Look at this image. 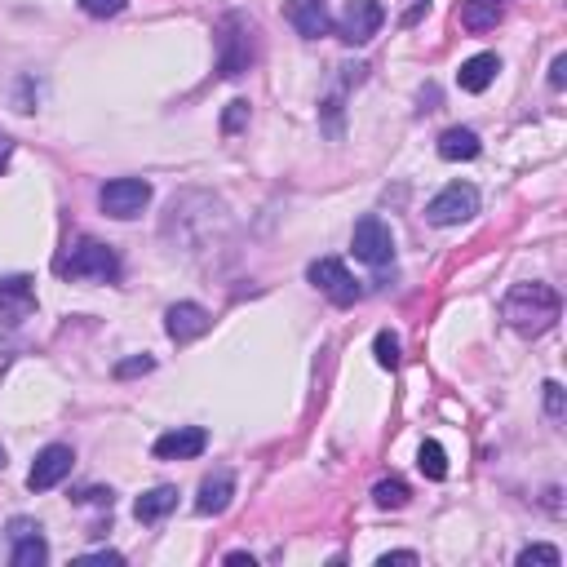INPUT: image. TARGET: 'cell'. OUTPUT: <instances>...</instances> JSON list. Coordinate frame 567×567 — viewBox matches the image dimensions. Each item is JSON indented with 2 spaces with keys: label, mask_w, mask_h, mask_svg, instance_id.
Here are the masks:
<instances>
[{
  "label": "cell",
  "mask_w": 567,
  "mask_h": 567,
  "mask_svg": "<svg viewBox=\"0 0 567 567\" xmlns=\"http://www.w3.org/2000/svg\"><path fill=\"white\" fill-rule=\"evenodd\" d=\"M399 563H417V554L412 550H390V554H381L377 567H399Z\"/></svg>",
  "instance_id": "1f68e13d"
},
{
  "label": "cell",
  "mask_w": 567,
  "mask_h": 567,
  "mask_svg": "<svg viewBox=\"0 0 567 567\" xmlns=\"http://www.w3.org/2000/svg\"><path fill=\"white\" fill-rule=\"evenodd\" d=\"M479 151H483V142H479V133H474V129H448V133L439 138V156L452 160V164L474 160Z\"/></svg>",
  "instance_id": "2e32d148"
},
{
  "label": "cell",
  "mask_w": 567,
  "mask_h": 567,
  "mask_svg": "<svg viewBox=\"0 0 567 567\" xmlns=\"http://www.w3.org/2000/svg\"><path fill=\"white\" fill-rule=\"evenodd\" d=\"M71 466H76V452L67 448V443H49V448L36 452L32 470H27V488L32 492H49L58 488V483L71 474Z\"/></svg>",
  "instance_id": "9c48e42d"
},
{
  "label": "cell",
  "mask_w": 567,
  "mask_h": 567,
  "mask_svg": "<svg viewBox=\"0 0 567 567\" xmlns=\"http://www.w3.org/2000/svg\"><path fill=\"white\" fill-rule=\"evenodd\" d=\"M257 58V27L249 14H222L218 23V76L235 80L253 67Z\"/></svg>",
  "instance_id": "3957f363"
},
{
  "label": "cell",
  "mask_w": 567,
  "mask_h": 567,
  "mask_svg": "<svg viewBox=\"0 0 567 567\" xmlns=\"http://www.w3.org/2000/svg\"><path fill=\"white\" fill-rule=\"evenodd\" d=\"M209 324H213V319H209V311H204L200 302H178V306H169V315H164V333H169L178 346L204 337V333H209Z\"/></svg>",
  "instance_id": "7c38bea8"
},
{
  "label": "cell",
  "mask_w": 567,
  "mask_h": 567,
  "mask_svg": "<svg viewBox=\"0 0 567 567\" xmlns=\"http://www.w3.org/2000/svg\"><path fill=\"white\" fill-rule=\"evenodd\" d=\"M27 532H40V523L36 519H14V523H9V536H14V541H18V536H27Z\"/></svg>",
  "instance_id": "e575fe53"
},
{
  "label": "cell",
  "mask_w": 567,
  "mask_h": 567,
  "mask_svg": "<svg viewBox=\"0 0 567 567\" xmlns=\"http://www.w3.org/2000/svg\"><path fill=\"white\" fill-rule=\"evenodd\" d=\"M408 497H412V492H408L404 479H381L377 488H373V501L381 505V510H404Z\"/></svg>",
  "instance_id": "7402d4cb"
},
{
  "label": "cell",
  "mask_w": 567,
  "mask_h": 567,
  "mask_svg": "<svg viewBox=\"0 0 567 567\" xmlns=\"http://www.w3.org/2000/svg\"><path fill=\"white\" fill-rule=\"evenodd\" d=\"M32 306H36L32 288H27V293H0V319H5V324H23V319L32 315Z\"/></svg>",
  "instance_id": "44dd1931"
},
{
  "label": "cell",
  "mask_w": 567,
  "mask_h": 567,
  "mask_svg": "<svg viewBox=\"0 0 567 567\" xmlns=\"http://www.w3.org/2000/svg\"><path fill=\"white\" fill-rule=\"evenodd\" d=\"M9 156H14V142H9L5 133H0V169H5V164H9Z\"/></svg>",
  "instance_id": "8d00e7d4"
},
{
  "label": "cell",
  "mask_w": 567,
  "mask_h": 567,
  "mask_svg": "<svg viewBox=\"0 0 567 567\" xmlns=\"http://www.w3.org/2000/svg\"><path fill=\"white\" fill-rule=\"evenodd\" d=\"M235 497V474L231 470H218L200 483V497H195V510L200 514H226V505Z\"/></svg>",
  "instance_id": "5bb4252c"
},
{
  "label": "cell",
  "mask_w": 567,
  "mask_h": 567,
  "mask_svg": "<svg viewBox=\"0 0 567 567\" xmlns=\"http://www.w3.org/2000/svg\"><path fill=\"white\" fill-rule=\"evenodd\" d=\"M76 501L80 505H107V510H111V501H116V497H111V488H89V492H80Z\"/></svg>",
  "instance_id": "f546056e"
},
{
  "label": "cell",
  "mask_w": 567,
  "mask_h": 567,
  "mask_svg": "<svg viewBox=\"0 0 567 567\" xmlns=\"http://www.w3.org/2000/svg\"><path fill=\"white\" fill-rule=\"evenodd\" d=\"M426 9H430V0H408V9H404V14H399V27H417Z\"/></svg>",
  "instance_id": "f1b7e54d"
},
{
  "label": "cell",
  "mask_w": 567,
  "mask_h": 567,
  "mask_svg": "<svg viewBox=\"0 0 567 567\" xmlns=\"http://www.w3.org/2000/svg\"><path fill=\"white\" fill-rule=\"evenodd\" d=\"M173 505H178V488H151L138 497L133 514H138V523H160L164 514H173Z\"/></svg>",
  "instance_id": "e0dca14e"
},
{
  "label": "cell",
  "mask_w": 567,
  "mask_h": 567,
  "mask_svg": "<svg viewBox=\"0 0 567 567\" xmlns=\"http://www.w3.org/2000/svg\"><path fill=\"white\" fill-rule=\"evenodd\" d=\"M501 315H505V324H510L514 333L541 337V333H550V328L559 324L563 302H559V293H554L550 284H536L532 280V284H514L510 293H505Z\"/></svg>",
  "instance_id": "7a4b0ae2"
},
{
  "label": "cell",
  "mask_w": 567,
  "mask_h": 567,
  "mask_svg": "<svg viewBox=\"0 0 567 567\" xmlns=\"http://www.w3.org/2000/svg\"><path fill=\"white\" fill-rule=\"evenodd\" d=\"M474 213H479V191H474L470 182H452V187H443L435 200L426 204L430 226H461V222H470Z\"/></svg>",
  "instance_id": "8992f818"
},
{
  "label": "cell",
  "mask_w": 567,
  "mask_h": 567,
  "mask_svg": "<svg viewBox=\"0 0 567 567\" xmlns=\"http://www.w3.org/2000/svg\"><path fill=\"white\" fill-rule=\"evenodd\" d=\"M49 563V545L40 532H27L14 541V567H45Z\"/></svg>",
  "instance_id": "d6986e66"
},
{
  "label": "cell",
  "mask_w": 567,
  "mask_h": 567,
  "mask_svg": "<svg viewBox=\"0 0 567 567\" xmlns=\"http://www.w3.org/2000/svg\"><path fill=\"white\" fill-rule=\"evenodd\" d=\"M497 71H501V58H497V54H474V58H466V63H461L457 85L466 89V94H483V89L497 80Z\"/></svg>",
  "instance_id": "9a60e30c"
},
{
  "label": "cell",
  "mask_w": 567,
  "mask_h": 567,
  "mask_svg": "<svg viewBox=\"0 0 567 567\" xmlns=\"http://www.w3.org/2000/svg\"><path fill=\"white\" fill-rule=\"evenodd\" d=\"M27 288H32L27 275H5V280H0V293H27Z\"/></svg>",
  "instance_id": "836d02e7"
},
{
  "label": "cell",
  "mask_w": 567,
  "mask_h": 567,
  "mask_svg": "<svg viewBox=\"0 0 567 567\" xmlns=\"http://www.w3.org/2000/svg\"><path fill=\"white\" fill-rule=\"evenodd\" d=\"M195 209L200 213H191V191H182V195H173L169 218H164V235L178 240L187 253H200L213 235L226 231V204L218 200V195L200 191V204H195Z\"/></svg>",
  "instance_id": "6da1fadb"
},
{
  "label": "cell",
  "mask_w": 567,
  "mask_h": 567,
  "mask_svg": "<svg viewBox=\"0 0 567 567\" xmlns=\"http://www.w3.org/2000/svg\"><path fill=\"white\" fill-rule=\"evenodd\" d=\"M0 470H5V448H0Z\"/></svg>",
  "instance_id": "74e56055"
},
{
  "label": "cell",
  "mask_w": 567,
  "mask_h": 567,
  "mask_svg": "<svg viewBox=\"0 0 567 567\" xmlns=\"http://www.w3.org/2000/svg\"><path fill=\"white\" fill-rule=\"evenodd\" d=\"M350 249L364 266H390L395 262V235H390V226L377 218V213H368V218L355 222V231H350Z\"/></svg>",
  "instance_id": "5b68a950"
},
{
  "label": "cell",
  "mask_w": 567,
  "mask_h": 567,
  "mask_svg": "<svg viewBox=\"0 0 567 567\" xmlns=\"http://www.w3.org/2000/svg\"><path fill=\"white\" fill-rule=\"evenodd\" d=\"M373 355H377V364H381V368H399V337L390 333V328H381V333H377Z\"/></svg>",
  "instance_id": "cb8c5ba5"
},
{
  "label": "cell",
  "mask_w": 567,
  "mask_h": 567,
  "mask_svg": "<svg viewBox=\"0 0 567 567\" xmlns=\"http://www.w3.org/2000/svg\"><path fill=\"white\" fill-rule=\"evenodd\" d=\"M244 125H249V102L244 98H235V102H226V111H222V133L226 138H235Z\"/></svg>",
  "instance_id": "d4e9b609"
},
{
  "label": "cell",
  "mask_w": 567,
  "mask_h": 567,
  "mask_svg": "<svg viewBox=\"0 0 567 567\" xmlns=\"http://www.w3.org/2000/svg\"><path fill=\"white\" fill-rule=\"evenodd\" d=\"M58 275H63V280H102L107 284L120 275V257L98 240H80L76 249L58 262Z\"/></svg>",
  "instance_id": "277c9868"
},
{
  "label": "cell",
  "mask_w": 567,
  "mask_h": 567,
  "mask_svg": "<svg viewBox=\"0 0 567 567\" xmlns=\"http://www.w3.org/2000/svg\"><path fill=\"white\" fill-rule=\"evenodd\" d=\"M226 567H253V554H244V550L226 554Z\"/></svg>",
  "instance_id": "d590c367"
},
{
  "label": "cell",
  "mask_w": 567,
  "mask_h": 567,
  "mask_svg": "<svg viewBox=\"0 0 567 567\" xmlns=\"http://www.w3.org/2000/svg\"><path fill=\"white\" fill-rule=\"evenodd\" d=\"M567 85V54H559L550 63V89H563Z\"/></svg>",
  "instance_id": "4dcf8cb0"
},
{
  "label": "cell",
  "mask_w": 567,
  "mask_h": 567,
  "mask_svg": "<svg viewBox=\"0 0 567 567\" xmlns=\"http://www.w3.org/2000/svg\"><path fill=\"white\" fill-rule=\"evenodd\" d=\"M501 23V0H461V27L466 32H488Z\"/></svg>",
  "instance_id": "ac0fdd59"
},
{
  "label": "cell",
  "mask_w": 567,
  "mask_h": 567,
  "mask_svg": "<svg viewBox=\"0 0 567 567\" xmlns=\"http://www.w3.org/2000/svg\"><path fill=\"white\" fill-rule=\"evenodd\" d=\"M151 368H156V359L151 355H133V359H120L116 364V377L125 381V377H142V373H151Z\"/></svg>",
  "instance_id": "4316f807"
},
{
  "label": "cell",
  "mask_w": 567,
  "mask_h": 567,
  "mask_svg": "<svg viewBox=\"0 0 567 567\" xmlns=\"http://www.w3.org/2000/svg\"><path fill=\"white\" fill-rule=\"evenodd\" d=\"M98 204H102V213H107V218L129 222V218H138V213L151 204V182H142V178H116V182H107V187L98 191Z\"/></svg>",
  "instance_id": "52a82bcc"
},
{
  "label": "cell",
  "mask_w": 567,
  "mask_h": 567,
  "mask_svg": "<svg viewBox=\"0 0 567 567\" xmlns=\"http://www.w3.org/2000/svg\"><path fill=\"white\" fill-rule=\"evenodd\" d=\"M563 554L554 550V545H528V550H519V567H559Z\"/></svg>",
  "instance_id": "603a6c76"
},
{
  "label": "cell",
  "mask_w": 567,
  "mask_h": 567,
  "mask_svg": "<svg viewBox=\"0 0 567 567\" xmlns=\"http://www.w3.org/2000/svg\"><path fill=\"white\" fill-rule=\"evenodd\" d=\"M284 18L302 40H319V36H328V27H333V18H328V0H288Z\"/></svg>",
  "instance_id": "8fae6325"
},
{
  "label": "cell",
  "mask_w": 567,
  "mask_h": 567,
  "mask_svg": "<svg viewBox=\"0 0 567 567\" xmlns=\"http://www.w3.org/2000/svg\"><path fill=\"white\" fill-rule=\"evenodd\" d=\"M204 448H209V435H204L200 426H178V430H169V435H160L151 452H156L160 461H191V457H200Z\"/></svg>",
  "instance_id": "4fadbf2b"
},
{
  "label": "cell",
  "mask_w": 567,
  "mask_h": 567,
  "mask_svg": "<svg viewBox=\"0 0 567 567\" xmlns=\"http://www.w3.org/2000/svg\"><path fill=\"white\" fill-rule=\"evenodd\" d=\"M80 563H107V567H120V563H125V554H116V550H98V554H85Z\"/></svg>",
  "instance_id": "d6a6232c"
},
{
  "label": "cell",
  "mask_w": 567,
  "mask_h": 567,
  "mask_svg": "<svg viewBox=\"0 0 567 567\" xmlns=\"http://www.w3.org/2000/svg\"><path fill=\"white\" fill-rule=\"evenodd\" d=\"M306 280H311L319 293H324L328 302H337V306L359 302V284H355V275H350V271H346V262H337V257H319V262H311Z\"/></svg>",
  "instance_id": "ba28073f"
},
{
  "label": "cell",
  "mask_w": 567,
  "mask_h": 567,
  "mask_svg": "<svg viewBox=\"0 0 567 567\" xmlns=\"http://www.w3.org/2000/svg\"><path fill=\"white\" fill-rule=\"evenodd\" d=\"M417 466H421V474H426V479H448V452H443V443H435V439L421 443Z\"/></svg>",
  "instance_id": "ffe728a7"
},
{
  "label": "cell",
  "mask_w": 567,
  "mask_h": 567,
  "mask_svg": "<svg viewBox=\"0 0 567 567\" xmlns=\"http://www.w3.org/2000/svg\"><path fill=\"white\" fill-rule=\"evenodd\" d=\"M545 417L559 426V421L567 417V399H563V386L559 381H545Z\"/></svg>",
  "instance_id": "484cf974"
},
{
  "label": "cell",
  "mask_w": 567,
  "mask_h": 567,
  "mask_svg": "<svg viewBox=\"0 0 567 567\" xmlns=\"http://www.w3.org/2000/svg\"><path fill=\"white\" fill-rule=\"evenodd\" d=\"M381 23H386V14H381L377 0H350L342 23H337V36H342L346 45H368V40L381 32Z\"/></svg>",
  "instance_id": "30bf717a"
},
{
  "label": "cell",
  "mask_w": 567,
  "mask_h": 567,
  "mask_svg": "<svg viewBox=\"0 0 567 567\" xmlns=\"http://www.w3.org/2000/svg\"><path fill=\"white\" fill-rule=\"evenodd\" d=\"M125 5H129V0H80V9L94 14V18H116Z\"/></svg>",
  "instance_id": "83f0119b"
}]
</instances>
